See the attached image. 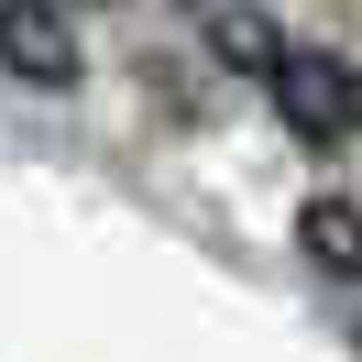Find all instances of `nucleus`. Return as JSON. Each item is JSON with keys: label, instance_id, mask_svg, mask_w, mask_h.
Here are the masks:
<instances>
[{"label": "nucleus", "instance_id": "obj_1", "mask_svg": "<svg viewBox=\"0 0 362 362\" xmlns=\"http://www.w3.org/2000/svg\"><path fill=\"white\" fill-rule=\"evenodd\" d=\"M274 110H286V132H296V143L340 154V143H351V121H362V88H351V66H340V55L286 45V55H274Z\"/></svg>", "mask_w": 362, "mask_h": 362}, {"label": "nucleus", "instance_id": "obj_2", "mask_svg": "<svg viewBox=\"0 0 362 362\" xmlns=\"http://www.w3.org/2000/svg\"><path fill=\"white\" fill-rule=\"evenodd\" d=\"M0 66L33 77V88H66L77 77V23L55 0H0Z\"/></svg>", "mask_w": 362, "mask_h": 362}, {"label": "nucleus", "instance_id": "obj_3", "mask_svg": "<svg viewBox=\"0 0 362 362\" xmlns=\"http://www.w3.org/2000/svg\"><path fill=\"white\" fill-rule=\"evenodd\" d=\"M296 242H308L318 274H351V286H362V209L351 198H308V209H296Z\"/></svg>", "mask_w": 362, "mask_h": 362}, {"label": "nucleus", "instance_id": "obj_4", "mask_svg": "<svg viewBox=\"0 0 362 362\" xmlns=\"http://www.w3.org/2000/svg\"><path fill=\"white\" fill-rule=\"evenodd\" d=\"M209 45H220L230 66H252V77H274V55H286V33H274L264 11H242V0H220V11H209Z\"/></svg>", "mask_w": 362, "mask_h": 362}]
</instances>
